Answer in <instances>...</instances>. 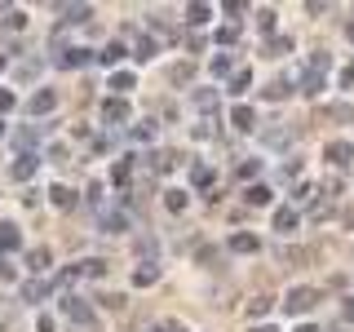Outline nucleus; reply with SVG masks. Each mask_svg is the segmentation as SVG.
<instances>
[{"mask_svg": "<svg viewBox=\"0 0 354 332\" xmlns=\"http://www.w3.org/2000/svg\"><path fill=\"white\" fill-rule=\"evenodd\" d=\"M0 248H22V235L14 221H0Z\"/></svg>", "mask_w": 354, "mask_h": 332, "instance_id": "obj_13", "label": "nucleus"}, {"mask_svg": "<svg viewBox=\"0 0 354 332\" xmlns=\"http://www.w3.org/2000/svg\"><path fill=\"white\" fill-rule=\"evenodd\" d=\"M297 332H319V328H315V324H301V328H297Z\"/></svg>", "mask_w": 354, "mask_h": 332, "instance_id": "obj_47", "label": "nucleus"}, {"mask_svg": "<svg viewBox=\"0 0 354 332\" xmlns=\"http://www.w3.org/2000/svg\"><path fill=\"white\" fill-rule=\"evenodd\" d=\"M102 116L111 120V124H129V102H124V98H106V102H102Z\"/></svg>", "mask_w": 354, "mask_h": 332, "instance_id": "obj_6", "label": "nucleus"}, {"mask_svg": "<svg viewBox=\"0 0 354 332\" xmlns=\"http://www.w3.org/2000/svg\"><path fill=\"white\" fill-rule=\"evenodd\" d=\"M22 293H27V302H40V297H49V293H53V284H49V279H36V284L22 288Z\"/></svg>", "mask_w": 354, "mask_h": 332, "instance_id": "obj_20", "label": "nucleus"}, {"mask_svg": "<svg viewBox=\"0 0 354 332\" xmlns=\"http://www.w3.org/2000/svg\"><path fill=\"white\" fill-rule=\"evenodd\" d=\"M111 89H115V98H124L133 89V71H111Z\"/></svg>", "mask_w": 354, "mask_h": 332, "instance_id": "obj_17", "label": "nucleus"}, {"mask_svg": "<svg viewBox=\"0 0 354 332\" xmlns=\"http://www.w3.org/2000/svg\"><path fill=\"white\" fill-rule=\"evenodd\" d=\"M248 332H279V328H274V324H252Z\"/></svg>", "mask_w": 354, "mask_h": 332, "instance_id": "obj_46", "label": "nucleus"}, {"mask_svg": "<svg viewBox=\"0 0 354 332\" xmlns=\"http://www.w3.org/2000/svg\"><path fill=\"white\" fill-rule=\"evenodd\" d=\"M208 66H213V75H230V53H217Z\"/></svg>", "mask_w": 354, "mask_h": 332, "instance_id": "obj_33", "label": "nucleus"}, {"mask_svg": "<svg viewBox=\"0 0 354 332\" xmlns=\"http://www.w3.org/2000/svg\"><path fill=\"white\" fill-rule=\"evenodd\" d=\"M346 31H350V40H354V22H350V27H346Z\"/></svg>", "mask_w": 354, "mask_h": 332, "instance_id": "obj_48", "label": "nucleus"}, {"mask_svg": "<svg viewBox=\"0 0 354 332\" xmlns=\"http://www.w3.org/2000/svg\"><path fill=\"white\" fill-rule=\"evenodd\" d=\"M27 266L44 275V270H49V248H31V252H27Z\"/></svg>", "mask_w": 354, "mask_h": 332, "instance_id": "obj_19", "label": "nucleus"}, {"mask_svg": "<svg viewBox=\"0 0 354 332\" xmlns=\"http://www.w3.org/2000/svg\"><path fill=\"white\" fill-rule=\"evenodd\" d=\"M230 124H235L239 133H252V129H257V111H252V107H235V111H230Z\"/></svg>", "mask_w": 354, "mask_h": 332, "instance_id": "obj_7", "label": "nucleus"}, {"mask_svg": "<svg viewBox=\"0 0 354 332\" xmlns=\"http://www.w3.org/2000/svg\"><path fill=\"white\" fill-rule=\"evenodd\" d=\"M226 243H230V252H257V248H261V239L252 235V230H235Z\"/></svg>", "mask_w": 354, "mask_h": 332, "instance_id": "obj_8", "label": "nucleus"}, {"mask_svg": "<svg viewBox=\"0 0 354 332\" xmlns=\"http://www.w3.org/2000/svg\"><path fill=\"white\" fill-rule=\"evenodd\" d=\"M328 116L346 124V120H354V107H350V102H332V107H328Z\"/></svg>", "mask_w": 354, "mask_h": 332, "instance_id": "obj_28", "label": "nucleus"}, {"mask_svg": "<svg viewBox=\"0 0 354 332\" xmlns=\"http://www.w3.org/2000/svg\"><path fill=\"white\" fill-rule=\"evenodd\" d=\"M31 116H49L53 107H58V93H53V89H40V93H31Z\"/></svg>", "mask_w": 354, "mask_h": 332, "instance_id": "obj_5", "label": "nucleus"}, {"mask_svg": "<svg viewBox=\"0 0 354 332\" xmlns=\"http://www.w3.org/2000/svg\"><path fill=\"white\" fill-rule=\"evenodd\" d=\"M239 40V27H217V44H235Z\"/></svg>", "mask_w": 354, "mask_h": 332, "instance_id": "obj_34", "label": "nucleus"}, {"mask_svg": "<svg viewBox=\"0 0 354 332\" xmlns=\"http://www.w3.org/2000/svg\"><path fill=\"white\" fill-rule=\"evenodd\" d=\"M133 138H138V142H147V138H155V124H151V120H147V124H138V129H133Z\"/></svg>", "mask_w": 354, "mask_h": 332, "instance_id": "obj_37", "label": "nucleus"}, {"mask_svg": "<svg viewBox=\"0 0 354 332\" xmlns=\"http://www.w3.org/2000/svg\"><path fill=\"white\" fill-rule=\"evenodd\" d=\"M288 93H292V84H288V80H270V84L261 89V98H266V102H283Z\"/></svg>", "mask_w": 354, "mask_h": 332, "instance_id": "obj_11", "label": "nucleus"}, {"mask_svg": "<svg viewBox=\"0 0 354 332\" xmlns=\"http://www.w3.org/2000/svg\"><path fill=\"white\" fill-rule=\"evenodd\" d=\"M248 84H252V75H248V71H235V75H230V93H243Z\"/></svg>", "mask_w": 354, "mask_h": 332, "instance_id": "obj_32", "label": "nucleus"}, {"mask_svg": "<svg viewBox=\"0 0 354 332\" xmlns=\"http://www.w3.org/2000/svg\"><path fill=\"white\" fill-rule=\"evenodd\" d=\"M88 14H93L88 5H66V9H62V22H84Z\"/></svg>", "mask_w": 354, "mask_h": 332, "instance_id": "obj_25", "label": "nucleus"}, {"mask_svg": "<svg viewBox=\"0 0 354 332\" xmlns=\"http://www.w3.org/2000/svg\"><path fill=\"white\" fill-rule=\"evenodd\" d=\"M97 58H102L106 66H115L120 58H124V44H115V40H111V44H106V49H102V53H97Z\"/></svg>", "mask_w": 354, "mask_h": 332, "instance_id": "obj_27", "label": "nucleus"}, {"mask_svg": "<svg viewBox=\"0 0 354 332\" xmlns=\"http://www.w3.org/2000/svg\"><path fill=\"white\" fill-rule=\"evenodd\" d=\"M288 49H292V40H288V36H274L270 44H266V53H270V58H279V53H288Z\"/></svg>", "mask_w": 354, "mask_h": 332, "instance_id": "obj_29", "label": "nucleus"}, {"mask_svg": "<svg viewBox=\"0 0 354 332\" xmlns=\"http://www.w3.org/2000/svg\"><path fill=\"white\" fill-rule=\"evenodd\" d=\"M191 102H195L199 111H213V107H217V89H195Z\"/></svg>", "mask_w": 354, "mask_h": 332, "instance_id": "obj_15", "label": "nucleus"}, {"mask_svg": "<svg viewBox=\"0 0 354 332\" xmlns=\"http://www.w3.org/2000/svg\"><path fill=\"white\" fill-rule=\"evenodd\" d=\"M243 199H248V204H257V208H261V204H270V186H261V182H252V186H248V191H243Z\"/></svg>", "mask_w": 354, "mask_h": 332, "instance_id": "obj_16", "label": "nucleus"}, {"mask_svg": "<svg viewBox=\"0 0 354 332\" xmlns=\"http://www.w3.org/2000/svg\"><path fill=\"white\" fill-rule=\"evenodd\" d=\"M266 310H270V302H266V297H257V302H248V315L257 319V315H266Z\"/></svg>", "mask_w": 354, "mask_h": 332, "instance_id": "obj_38", "label": "nucleus"}, {"mask_svg": "<svg viewBox=\"0 0 354 332\" xmlns=\"http://www.w3.org/2000/svg\"><path fill=\"white\" fill-rule=\"evenodd\" d=\"M88 58H93V53H88V49H66L58 62H62V66H84Z\"/></svg>", "mask_w": 354, "mask_h": 332, "instance_id": "obj_23", "label": "nucleus"}, {"mask_svg": "<svg viewBox=\"0 0 354 332\" xmlns=\"http://www.w3.org/2000/svg\"><path fill=\"white\" fill-rule=\"evenodd\" d=\"M151 332H191V328H186L182 319H155V324H151Z\"/></svg>", "mask_w": 354, "mask_h": 332, "instance_id": "obj_26", "label": "nucleus"}, {"mask_svg": "<svg viewBox=\"0 0 354 332\" xmlns=\"http://www.w3.org/2000/svg\"><path fill=\"white\" fill-rule=\"evenodd\" d=\"M14 102H18L14 89H0V111H14Z\"/></svg>", "mask_w": 354, "mask_h": 332, "instance_id": "obj_39", "label": "nucleus"}, {"mask_svg": "<svg viewBox=\"0 0 354 332\" xmlns=\"http://www.w3.org/2000/svg\"><path fill=\"white\" fill-rule=\"evenodd\" d=\"M22 22H27V14H22V9H14V14L5 18V27H9V31H22Z\"/></svg>", "mask_w": 354, "mask_h": 332, "instance_id": "obj_35", "label": "nucleus"}, {"mask_svg": "<svg viewBox=\"0 0 354 332\" xmlns=\"http://www.w3.org/2000/svg\"><path fill=\"white\" fill-rule=\"evenodd\" d=\"M208 18H213V9H208V5H191V9H186V22H191V27H204Z\"/></svg>", "mask_w": 354, "mask_h": 332, "instance_id": "obj_18", "label": "nucleus"}, {"mask_svg": "<svg viewBox=\"0 0 354 332\" xmlns=\"http://www.w3.org/2000/svg\"><path fill=\"white\" fill-rule=\"evenodd\" d=\"M191 182L195 186H208V182H213V169H208V164H195V169H191Z\"/></svg>", "mask_w": 354, "mask_h": 332, "instance_id": "obj_30", "label": "nucleus"}, {"mask_svg": "<svg viewBox=\"0 0 354 332\" xmlns=\"http://www.w3.org/2000/svg\"><path fill=\"white\" fill-rule=\"evenodd\" d=\"M257 22H261V31H274V9H261Z\"/></svg>", "mask_w": 354, "mask_h": 332, "instance_id": "obj_40", "label": "nucleus"}, {"mask_svg": "<svg viewBox=\"0 0 354 332\" xmlns=\"http://www.w3.org/2000/svg\"><path fill=\"white\" fill-rule=\"evenodd\" d=\"M301 226V213H297L292 204H283V208H274V230L279 235H292V230Z\"/></svg>", "mask_w": 354, "mask_h": 332, "instance_id": "obj_4", "label": "nucleus"}, {"mask_svg": "<svg viewBox=\"0 0 354 332\" xmlns=\"http://www.w3.org/2000/svg\"><path fill=\"white\" fill-rule=\"evenodd\" d=\"M62 315L71 319L75 328H88V332L97 328V315H93V306H88V302H80V297H62Z\"/></svg>", "mask_w": 354, "mask_h": 332, "instance_id": "obj_1", "label": "nucleus"}, {"mask_svg": "<svg viewBox=\"0 0 354 332\" xmlns=\"http://www.w3.org/2000/svg\"><path fill=\"white\" fill-rule=\"evenodd\" d=\"M14 275H18V270H14V266H9L5 257H0V279H14Z\"/></svg>", "mask_w": 354, "mask_h": 332, "instance_id": "obj_43", "label": "nucleus"}, {"mask_svg": "<svg viewBox=\"0 0 354 332\" xmlns=\"http://www.w3.org/2000/svg\"><path fill=\"white\" fill-rule=\"evenodd\" d=\"M111 182H129V164H124V160H120L115 169H111Z\"/></svg>", "mask_w": 354, "mask_h": 332, "instance_id": "obj_41", "label": "nucleus"}, {"mask_svg": "<svg viewBox=\"0 0 354 332\" xmlns=\"http://www.w3.org/2000/svg\"><path fill=\"white\" fill-rule=\"evenodd\" d=\"M186 199H191L186 191H164V208H169V213H182V208H186Z\"/></svg>", "mask_w": 354, "mask_h": 332, "instance_id": "obj_21", "label": "nucleus"}, {"mask_svg": "<svg viewBox=\"0 0 354 332\" xmlns=\"http://www.w3.org/2000/svg\"><path fill=\"white\" fill-rule=\"evenodd\" d=\"M341 319H350V324H354V302H346V306H341Z\"/></svg>", "mask_w": 354, "mask_h": 332, "instance_id": "obj_45", "label": "nucleus"}, {"mask_svg": "<svg viewBox=\"0 0 354 332\" xmlns=\"http://www.w3.org/2000/svg\"><path fill=\"white\" fill-rule=\"evenodd\" d=\"M315 302H319V293L315 288H288V297H283V310L288 315H310V310H315Z\"/></svg>", "mask_w": 354, "mask_h": 332, "instance_id": "obj_2", "label": "nucleus"}, {"mask_svg": "<svg viewBox=\"0 0 354 332\" xmlns=\"http://www.w3.org/2000/svg\"><path fill=\"white\" fill-rule=\"evenodd\" d=\"M31 173H36V155H18V164L9 169V177H14V182H27Z\"/></svg>", "mask_w": 354, "mask_h": 332, "instance_id": "obj_10", "label": "nucleus"}, {"mask_svg": "<svg viewBox=\"0 0 354 332\" xmlns=\"http://www.w3.org/2000/svg\"><path fill=\"white\" fill-rule=\"evenodd\" d=\"M49 195H53V204H58V208H71V204H75V195L66 191V186H53Z\"/></svg>", "mask_w": 354, "mask_h": 332, "instance_id": "obj_31", "label": "nucleus"}, {"mask_svg": "<svg viewBox=\"0 0 354 332\" xmlns=\"http://www.w3.org/2000/svg\"><path fill=\"white\" fill-rule=\"evenodd\" d=\"M80 275H88V279H102V275H106V261L88 257V261H80Z\"/></svg>", "mask_w": 354, "mask_h": 332, "instance_id": "obj_24", "label": "nucleus"}, {"mask_svg": "<svg viewBox=\"0 0 354 332\" xmlns=\"http://www.w3.org/2000/svg\"><path fill=\"white\" fill-rule=\"evenodd\" d=\"M301 93L306 98H319V93H324V71H306L301 75Z\"/></svg>", "mask_w": 354, "mask_h": 332, "instance_id": "obj_12", "label": "nucleus"}, {"mask_svg": "<svg viewBox=\"0 0 354 332\" xmlns=\"http://www.w3.org/2000/svg\"><path fill=\"white\" fill-rule=\"evenodd\" d=\"M36 332H53V319H49V315H40V319H36Z\"/></svg>", "mask_w": 354, "mask_h": 332, "instance_id": "obj_44", "label": "nucleus"}, {"mask_svg": "<svg viewBox=\"0 0 354 332\" xmlns=\"http://www.w3.org/2000/svg\"><path fill=\"white\" fill-rule=\"evenodd\" d=\"M261 142H266V147H274V151H283L288 142H292V129H266Z\"/></svg>", "mask_w": 354, "mask_h": 332, "instance_id": "obj_9", "label": "nucleus"}, {"mask_svg": "<svg viewBox=\"0 0 354 332\" xmlns=\"http://www.w3.org/2000/svg\"><path fill=\"white\" fill-rule=\"evenodd\" d=\"M350 84H354V62L346 66V71H341V89H350Z\"/></svg>", "mask_w": 354, "mask_h": 332, "instance_id": "obj_42", "label": "nucleus"}, {"mask_svg": "<svg viewBox=\"0 0 354 332\" xmlns=\"http://www.w3.org/2000/svg\"><path fill=\"white\" fill-rule=\"evenodd\" d=\"M155 279H160V266H155V261H147V266H138V270H133V284H138V288H147Z\"/></svg>", "mask_w": 354, "mask_h": 332, "instance_id": "obj_14", "label": "nucleus"}, {"mask_svg": "<svg viewBox=\"0 0 354 332\" xmlns=\"http://www.w3.org/2000/svg\"><path fill=\"white\" fill-rule=\"evenodd\" d=\"M124 226H129V217H124V213H106V217H102V230H106V235H120Z\"/></svg>", "mask_w": 354, "mask_h": 332, "instance_id": "obj_22", "label": "nucleus"}, {"mask_svg": "<svg viewBox=\"0 0 354 332\" xmlns=\"http://www.w3.org/2000/svg\"><path fill=\"white\" fill-rule=\"evenodd\" d=\"M0 133H5V124H0Z\"/></svg>", "mask_w": 354, "mask_h": 332, "instance_id": "obj_49", "label": "nucleus"}, {"mask_svg": "<svg viewBox=\"0 0 354 332\" xmlns=\"http://www.w3.org/2000/svg\"><path fill=\"white\" fill-rule=\"evenodd\" d=\"M155 49H160L155 40H142V44H138V58H142V62H147V58H155Z\"/></svg>", "mask_w": 354, "mask_h": 332, "instance_id": "obj_36", "label": "nucleus"}, {"mask_svg": "<svg viewBox=\"0 0 354 332\" xmlns=\"http://www.w3.org/2000/svg\"><path fill=\"white\" fill-rule=\"evenodd\" d=\"M324 160L332 164V169H346V164L354 160V147H350V142H328V147H324Z\"/></svg>", "mask_w": 354, "mask_h": 332, "instance_id": "obj_3", "label": "nucleus"}]
</instances>
